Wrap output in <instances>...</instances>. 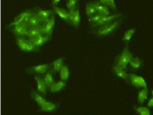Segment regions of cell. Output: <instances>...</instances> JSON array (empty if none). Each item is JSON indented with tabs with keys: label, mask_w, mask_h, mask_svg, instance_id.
I'll list each match as a JSON object with an SVG mask.
<instances>
[{
	"label": "cell",
	"mask_w": 153,
	"mask_h": 115,
	"mask_svg": "<svg viewBox=\"0 0 153 115\" xmlns=\"http://www.w3.org/2000/svg\"><path fill=\"white\" fill-rule=\"evenodd\" d=\"M132 58V55L129 51L128 49H125L123 52H122L121 56H120L117 64V67L120 69L123 70L126 67Z\"/></svg>",
	"instance_id": "obj_1"
},
{
	"label": "cell",
	"mask_w": 153,
	"mask_h": 115,
	"mask_svg": "<svg viewBox=\"0 0 153 115\" xmlns=\"http://www.w3.org/2000/svg\"><path fill=\"white\" fill-rule=\"evenodd\" d=\"M17 42L19 48L24 51H34L36 49V46L33 45L30 40L22 37H18L17 39Z\"/></svg>",
	"instance_id": "obj_2"
},
{
	"label": "cell",
	"mask_w": 153,
	"mask_h": 115,
	"mask_svg": "<svg viewBox=\"0 0 153 115\" xmlns=\"http://www.w3.org/2000/svg\"><path fill=\"white\" fill-rule=\"evenodd\" d=\"M118 24V22L117 21L111 24H108L107 25H105L103 26V27L100 30L98 31V35H105L108 34L116 28Z\"/></svg>",
	"instance_id": "obj_3"
},
{
	"label": "cell",
	"mask_w": 153,
	"mask_h": 115,
	"mask_svg": "<svg viewBox=\"0 0 153 115\" xmlns=\"http://www.w3.org/2000/svg\"><path fill=\"white\" fill-rule=\"evenodd\" d=\"M130 79L131 83L134 86L136 87H143L145 89H147L146 83L143 78L141 77L131 74Z\"/></svg>",
	"instance_id": "obj_4"
},
{
	"label": "cell",
	"mask_w": 153,
	"mask_h": 115,
	"mask_svg": "<svg viewBox=\"0 0 153 115\" xmlns=\"http://www.w3.org/2000/svg\"><path fill=\"white\" fill-rule=\"evenodd\" d=\"M55 23L54 17H52L51 19L45 22V23L42 27L43 33L48 35H51L54 29Z\"/></svg>",
	"instance_id": "obj_5"
},
{
	"label": "cell",
	"mask_w": 153,
	"mask_h": 115,
	"mask_svg": "<svg viewBox=\"0 0 153 115\" xmlns=\"http://www.w3.org/2000/svg\"><path fill=\"white\" fill-rule=\"evenodd\" d=\"M28 27L26 24L24 23H20L14 26V33L16 35L19 36L26 34Z\"/></svg>",
	"instance_id": "obj_6"
},
{
	"label": "cell",
	"mask_w": 153,
	"mask_h": 115,
	"mask_svg": "<svg viewBox=\"0 0 153 115\" xmlns=\"http://www.w3.org/2000/svg\"><path fill=\"white\" fill-rule=\"evenodd\" d=\"M30 39L31 42L33 45L36 47H39L42 46L45 42H47L48 40V38L45 36H43L42 35H40L36 37L30 38Z\"/></svg>",
	"instance_id": "obj_7"
},
{
	"label": "cell",
	"mask_w": 153,
	"mask_h": 115,
	"mask_svg": "<svg viewBox=\"0 0 153 115\" xmlns=\"http://www.w3.org/2000/svg\"><path fill=\"white\" fill-rule=\"evenodd\" d=\"M41 23V21L37 16V14L32 13L29 20L27 26L28 27H38L40 26Z\"/></svg>",
	"instance_id": "obj_8"
},
{
	"label": "cell",
	"mask_w": 153,
	"mask_h": 115,
	"mask_svg": "<svg viewBox=\"0 0 153 115\" xmlns=\"http://www.w3.org/2000/svg\"><path fill=\"white\" fill-rule=\"evenodd\" d=\"M43 33L42 27L41 26L38 27H28L26 35L31 38L42 35Z\"/></svg>",
	"instance_id": "obj_9"
},
{
	"label": "cell",
	"mask_w": 153,
	"mask_h": 115,
	"mask_svg": "<svg viewBox=\"0 0 153 115\" xmlns=\"http://www.w3.org/2000/svg\"><path fill=\"white\" fill-rule=\"evenodd\" d=\"M70 12V17L69 20L74 24V25H79L80 22V14L79 10L75 9L74 11L69 12Z\"/></svg>",
	"instance_id": "obj_10"
},
{
	"label": "cell",
	"mask_w": 153,
	"mask_h": 115,
	"mask_svg": "<svg viewBox=\"0 0 153 115\" xmlns=\"http://www.w3.org/2000/svg\"><path fill=\"white\" fill-rule=\"evenodd\" d=\"M92 4L95 8L96 10L98 13L102 14L104 16H109L110 12H109V9L106 6L99 4V3H94V4L92 3Z\"/></svg>",
	"instance_id": "obj_11"
},
{
	"label": "cell",
	"mask_w": 153,
	"mask_h": 115,
	"mask_svg": "<svg viewBox=\"0 0 153 115\" xmlns=\"http://www.w3.org/2000/svg\"><path fill=\"white\" fill-rule=\"evenodd\" d=\"M119 16V15H112L111 16H104L102 18L100 19L98 23H96L98 26L100 25H107L113 21L114 20L117 18Z\"/></svg>",
	"instance_id": "obj_12"
},
{
	"label": "cell",
	"mask_w": 153,
	"mask_h": 115,
	"mask_svg": "<svg viewBox=\"0 0 153 115\" xmlns=\"http://www.w3.org/2000/svg\"><path fill=\"white\" fill-rule=\"evenodd\" d=\"M51 10H39L37 12V15L41 22H46L49 20V16L51 13Z\"/></svg>",
	"instance_id": "obj_13"
},
{
	"label": "cell",
	"mask_w": 153,
	"mask_h": 115,
	"mask_svg": "<svg viewBox=\"0 0 153 115\" xmlns=\"http://www.w3.org/2000/svg\"><path fill=\"white\" fill-rule=\"evenodd\" d=\"M55 11L60 17L64 20H69L70 17V12L64 9L59 8H55Z\"/></svg>",
	"instance_id": "obj_14"
},
{
	"label": "cell",
	"mask_w": 153,
	"mask_h": 115,
	"mask_svg": "<svg viewBox=\"0 0 153 115\" xmlns=\"http://www.w3.org/2000/svg\"><path fill=\"white\" fill-rule=\"evenodd\" d=\"M36 82H37V90L39 92L41 93L46 92V90H47V88H46V84H45V81L40 78L36 77H35Z\"/></svg>",
	"instance_id": "obj_15"
},
{
	"label": "cell",
	"mask_w": 153,
	"mask_h": 115,
	"mask_svg": "<svg viewBox=\"0 0 153 115\" xmlns=\"http://www.w3.org/2000/svg\"><path fill=\"white\" fill-rule=\"evenodd\" d=\"M31 13L29 12H25L19 14L16 17V18L14 19V21L11 24V25L12 26H14L16 25L17 24L20 23H23L24 21V19H25L28 15Z\"/></svg>",
	"instance_id": "obj_16"
},
{
	"label": "cell",
	"mask_w": 153,
	"mask_h": 115,
	"mask_svg": "<svg viewBox=\"0 0 153 115\" xmlns=\"http://www.w3.org/2000/svg\"><path fill=\"white\" fill-rule=\"evenodd\" d=\"M65 86H66V84L63 81H59L53 84L50 87V88H51V92H55L59 91L62 89H63Z\"/></svg>",
	"instance_id": "obj_17"
},
{
	"label": "cell",
	"mask_w": 153,
	"mask_h": 115,
	"mask_svg": "<svg viewBox=\"0 0 153 115\" xmlns=\"http://www.w3.org/2000/svg\"><path fill=\"white\" fill-rule=\"evenodd\" d=\"M48 66L47 64H41L33 67V70L38 73L44 74L48 70Z\"/></svg>",
	"instance_id": "obj_18"
},
{
	"label": "cell",
	"mask_w": 153,
	"mask_h": 115,
	"mask_svg": "<svg viewBox=\"0 0 153 115\" xmlns=\"http://www.w3.org/2000/svg\"><path fill=\"white\" fill-rule=\"evenodd\" d=\"M56 107V106L54 103L47 101L43 106H41V109L44 111L51 112L54 111Z\"/></svg>",
	"instance_id": "obj_19"
},
{
	"label": "cell",
	"mask_w": 153,
	"mask_h": 115,
	"mask_svg": "<svg viewBox=\"0 0 153 115\" xmlns=\"http://www.w3.org/2000/svg\"><path fill=\"white\" fill-rule=\"evenodd\" d=\"M86 13L88 16H92L97 13V12L95 8L92 4H88L86 5Z\"/></svg>",
	"instance_id": "obj_20"
},
{
	"label": "cell",
	"mask_w": 153,
	"mask_h": 115,
	"mask_svg": "<svg viewBox=\"0 0 153 115\" xmlns=\"http://www.w3.org/2000/svg\"><path fill=\"white\" fill-rule=\"evenodd\" d=\"M147 89H142L138 94V100L139 102H140L141 103H142L146 100V99H147Z\"/></svg>",
	"instance_id": "obj_21"
},
{
	"label": "cell",
	"mask_w": 153,
	"mask_h": 115,
	"mask_svg": "<svg viewBox=\"0 0 153 115\" xmlns=\"http://www.w3.org/2000/svg\"><path fill=\"white\" fill-rule=\"evenodd\" d=\"M63 67V59H58L54 62V68L56 71H59L61 70Z\"/></svg>",
	"instance_id": "obj_22"
},
{
	"label": "cell",
	"mask_w": 153,
	"mask_h": 115,
	"mask_svg": "<svg viewBox=\"0 0 153 115\" xmlns=\"http://www.w3.org/2000/svg\"><path fill=\"white\" fill-rule=\"evenodd\" d=\"M114 70L117 75L120 77L122 78L124 80H127L128 78V74L123 69H120L118 67H115Z\"/></svg>",
	"instance_id": "obj_23"
},
{
	"label": "cell",
	"mask_w": 153,
	"mask_h": 115,
	"mask_svg": "<svg viewBox=\"0 0 153 115\" xmlns=\"http://www.w3.org/2000/svg\"><path fill=\"white\" fill-rule=\"evenodd\" d=\"M69 71L67 66H63L60 70V77L61 79L66 80L69 77Z\"/></svg>",
	"instance_id": "obj_24"
},
{
	"label": "cell",
	"mask_w": 153,
	"mask_h": 115,
	"mask_svg": "<svg viewBox=\"0 0 153 115\" xmlns=\"http://www.w3.org/2000/svg\"><path fill=\"white\" fill-rule=\"evenodd\" d=\"M45 82V84L48 87H51L52 85L53 84H54V81L53 78L51 74L50 73L47 74L45 75V77L44 78Z\"/></svg>",
	"instance_id": "obj_25"
},
{
	"label": "cell",
	"mask_w": 153,
	"mask_h": 115,
	"mask_svg": "<svg viewBox=\"0 0 153 115\" xmlns=\"http://www.w3.org/2000/svg\"><path fill=\"white\" fill-rule=\"evenodd\" d=\"M98 3L111 7L112 8H116V5L115 4L114 1L113 0H101Z\"/></svg>",
	"instance_id": "obj_26"
},
{
	"label": "cell",
	"mask_w": 153,
	"mask_h": 115,
	"mask_svg": "<svg viewBox=\"0 0 153 115\" xmlns=\"http://www.w3.org/2000/svg\"><path fill=\"white\" fill-rule=\"evenodd\" d=\"M77 1L76 0H69L67 2V8L69 9V12H72L75 10Z\"/></svg>",
	"instance_id": "obj_27"
},
{
	"label": "cell",
	"mask_w": 153,
	"mask_h": 115,
	"mask_svg": "<svg viewBox=\"0 0 153 115\" xmlns=\"http://www.w3.org/2000/svg\"><path fill=\"white\" fill-rule=\"evenodd\" d=\"M130 64L131 66L134 68L137 69L139 67L141 64V62H140V59L138 58H134L131 59L130 62Z\"/></svg>",
	"instance_id": "obj_28"
},
{
	"label": "cell",
	"mask_w": 153,
	"mask_h": 115,
	"mask_svg": "<svg viewBox=\"0 0 153 115\" xmlns=\"http://www.w3.org/2000/svg\"><path fill=\"white\" fill-rule=\"evenodd\" d=\"M35 96L36 101L37 104L41 107L43 106V105L47 102V100L44 97L38 95V94H35Z\"/></svg>",
	"instance_id": "obj_29"
},
{
	"label": "cell",
	"mask_w": 153,
	"mask_h": 115,
	"mask_svg": "<svg viewBox=\"0 0 153 115\" xmlns=\"http://www.w3.org/2000/svg\"><path fill=\"white\" fill-rule=\"evenodd\" d=\"M138 112L141 115H150V112L148 108L145 107H139L137 109Z\"/></svg>",
	"instance_id": "obj_30"
},
{
	"label": "cell",
	"mask_w": 153,
	"mask_h": 115,
	"mask_svg": "<svg viewBox=\"0 0 153 115\" xmlns=\"http://www.w3.org/2000/svg\"><path fill=\"white\" fill-rule=\"evenodd\" d=\"M104 16L102 14H100V13H96V14H95L94 15L91 16V21H92V22L97 23L100 20V19L102 18Z\"/></svg>",
	"instance_id": "obj_31"
},
{
	"label": "cell",
	"mask_w": 153,
	"mask_h": 115,
	"mask_svg": "<svg viewBox=\"0 0 153 115\" xmlns=\"http://www.w3.org/2000/svg\"><path fill=\"white\" fill-rule=\"evenodd\" d=\"M135 30L134 29H131L126 31L124 34V37L125 40H129L131 39V38L132 37V36L134 33Z\"/></svg>",
	"instance_id": "obj_32"
},
{
	"label": "cell",
	"mask_w": 153,
	"mask_h": 115,
	"mask_svg": "<svg viewBox=\"0 0 153 115\" xmlns=\"http://www.w3.org/2000/svg\"><path fill=\"white\" fill-rule=\"evenodd\" d=\"M148 106L149 107H152L153 106V99H151L148 103Z\"/></svg>",
	"instance_id": "obj_33"
},
{
	"label": "cell",
	"mask_w": 153,
	"mask_h": 115,
	"mask_svg": "<svg viewBox=\"0 0 153 115\" xmlns=\"http://www.w3.org/2000/svg\"><path fill=\"white\" fill-rule=\"evenodd\" d=\"M59 1V0H55V1H53V4H57Z\"/></svg>",
	"instance_id": "obj_34"
}]
</instances>
